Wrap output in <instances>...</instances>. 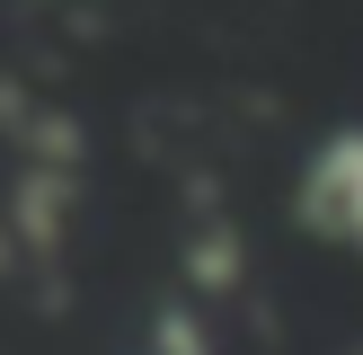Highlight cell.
<instances>
[{
  "instance_id": "1",
  "label": "cell",
  "mask_w": 363,
  "mask_h": 355,
  "mask_svg": "<svg viewBox=\"0 0 363 355\" xmlns=\"http://www.w3.org/2000/svg\"><path fill=\"white\" fill-rule=\"evenodd\" d=\"M301 213H311L319 231H337V240H354V248H363V133L319 142L311 178H301Z\"/></svg>"
},
{
  "instance_id": "2",
  "label": "cell",
  "mask_w": 363,
  "mask_h": 355,
  "mask_svg": "<svg viewBox=\"0 0 363 355\" xmlns=\"http://www.w3.org/2000/svg\"><path fill=\"white\" fill-rule=\"evenodd\" d=\"M142 355H204V337H195V320L177 311V320H160V329H151V346H142Z\"/></svg>"
}]
</instances>
